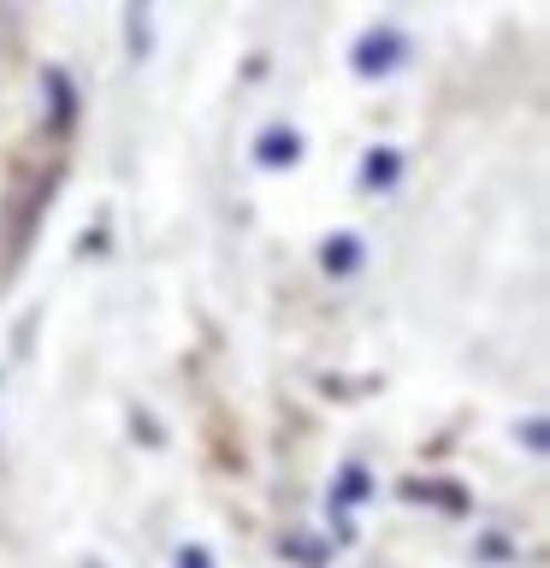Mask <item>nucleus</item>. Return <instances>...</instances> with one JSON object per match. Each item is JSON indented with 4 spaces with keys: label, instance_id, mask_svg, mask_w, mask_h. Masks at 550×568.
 Listing matches in <instances>:
<instances>
[{
    "label": "nucleus",
    "instance_id": "nucleus-1",
    "mask_svg": "<svg viewBox=\"0 0 550 568\" xmlns=\"http://www.w3.org/2000/svg\"><path fill=\"white\" fill-rule=\"evenodd\" d=\"M403 60V36H367L361 48H355V71L361 78H379V71H390Z\"/></svg>",
    "mask_w": 550,
    "mask_h": 568
},
{
    "label": "nucleus",
    "instance_id": "nucleus-2",
    "mask_svg": "<svg viewBox=\"0 0 550 568\" xmlns=\"http://www.w3.org/2000/svg\"><path fill=\"white\" fill-rule=\"evenodd\" d=\"M296 149H302L296 131H266V136H261V166H291Z\"/></svg>",
    "mask_w": 550,
    "mask_h": 568
},
{
    "label": "nucleus",
    "instance_id": "nucleus-3",
    "mask_svg": "<svg viewBox=\"0 0 550 568\" xmlns=\"http://www.w3.org/2000/svg\"><path fill=\"white\" fill-rule=\"evenodd\" d=\"M355 261H361V248H355V237H337V248H326V266H337V273H349Z\"/></svg>",
    "mask_w": 550,
    "mask_h": 568
},
{
    "label": "nucleus",
    "instance_id": "nucleus-4",
    "mask_svg": "<svg viewBox=\"0 0 550 568\" xmlns=\"http://www.w3.org/2000/svg\"><path fill=\"white\" fill-rule=\"evenodd\" d=\"M397 178V154H373L367 160V184H390Z\"/></svg>",
    "mask_w": 550,
    "mask_h": 568
},
{
    "label": "nucleus",
    "instance_id": "nucleus-5",
    "mask_svg": "<svg viewBox=\"0 0 550 568\" xmlns=\"http://www.w3.org/2000/svg\"><path fill=\"white\" fill-rule=\"evenodd\" d=\"M184 568H207V557L202 550H184Z\"/></svg>",
    "mask_w": 550,
    "mask_h": 568
}]
</instances>
